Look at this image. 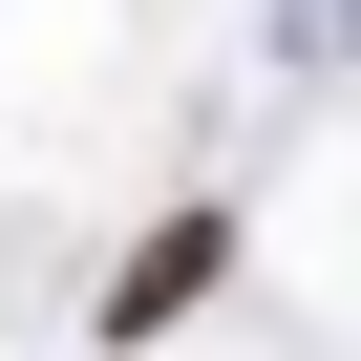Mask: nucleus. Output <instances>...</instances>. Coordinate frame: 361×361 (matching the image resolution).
Returning <instances> with one entry per match:
<instances>
[{"label":"nucleus","mask_w":361,"mask_h":361,"mask_svg":"<svg viewBox=\"0 0 361 361\" xmlns=\"http://www.w3.org/2000/svg\"><path fill=\"white\" fill-rule=\"evenodd\" d=\"M213 276H234V213H170V234H149V255H128V298H106V319H128V340H149V319H192V298H213Z\"/></svg>","instance_id":"1"}]
</instances>
